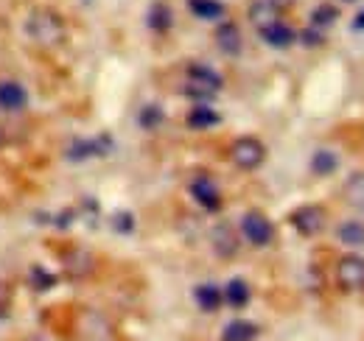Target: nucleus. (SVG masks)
Returning a JSON list of instances; mask_svg holds the SVG:
<instances>
[{"mask_svg": "<svg viewBox=\"0 0 364 341\" xmlns=\"http://www.w3.org/2000/svg\"><path fill=\"white\" fill-rule=\"evenodd\" d=\"M26 34L28 40L43 48H56L65 43V20L53 9H34L26 20Z\"/></svg>", "mask_w": 364, "mask_h": 341, "instance_id": "obj_1", "label": "nucleus"}, {"mask_svg": "<svg viewBox=\"0 0 364 341\" xmlns=\"http://www.w3.org/2000/svg\"><path fill=\"white\" fill-rule=\"evenodd\" d=\"M225 87V79L210 67V65H188V87L185 95H193L199 101L213 98Z\"/></svg>", "mask_w": 364, "mask_h": 341, "instance_id": "obj_2", "label": "nucleus"}, {"mask_svg": "<svg viewBox=\"0 0 364 341\" xmlns=\"http://www.w3.org/2000/svg\"><path fill=\"white\" fill-rule=\"evenodd\" d=\"M230 160L241 170H255L267 160V146L258 137H238L230 146Z\"/></svg>", "mask_w": 364, "mask_h": 341, "instance_id": "obj_3", "label": "nucleus"}, {"mask_svg": "<svg viewBox=\"0 0 364 341\" xmlns=\"http://www.w3.org/2000/svg\"><path fill=\"white\" fill-rule=\"evenodd\" d=\"M241 232H244V238H247L252 247H258V249H261V247H269L274 238L272 221L261 213V210L244 213V218H241Z\"/></svg>", "mask_w": 364, "mask_h": 341, "instance_id": "obj_4", "label": "nucleus"}, {"mask_svg": "<svg viewBox=\"0 0 364 341\" xmlns=\"http://www.w3.org/2000/svg\"><path fill=\"white\" fill-rule=\"evenodd\" d=\"M289 221H291V227H294L300 235L314 238V235H319V232L325 229L328 213H325V207H319V205H303V207H297L294 213L289 215Z\"/></svg>", "mask_w": 364, "mask_h": 341, "instance_id": "obj_5", "label": "nucleus"}, {"mask_svg": "<svg viewBox=\"0 0 364 341\" xmlns=\"http://www.w3.org/2000/svg\"><path fill=\"white\" fill-rule=\"evenodd\" d=\"M336 283L342 291H362L364 288V257L345 255L336 263Z\"/></svg>", "mask_w": 364, "mask_h": 341, "instance_id": "obj_6", "label": "nucleus"}, {"mask_svg": "<svg viewBox=\"0 0 364 341\" xmlns=\"http://www.w3.org/2000/svg\"><path fill=\"white\" fill-rule=\"evenodd\" d=\"M109 148H112V140H109L107 134H101V137H95V140L79 137V140L70 143L68 160H70V163H85V160H92V157H104Z\"/></svg>", "mask_w": 364, "mask_h": 341, "instance_id": "obj_7", "label": "nucleus"}, {"mask_svg": "<svg viewBox=\"0 0 364 341\" xmlns=\"http://www.w3.org/2000/svg\"><path fill=\"white\" fill-rule=\"evenodd\" d=\"M191 196H193L196 205H199L202 210H208V213L222 210V193H219L216 182L208 179V176H196V179L191 182Z\"/></svg>", "mask_w": 364, "mask_h": 341, "instance_id": "obj_8", "label": "nucleus"}, {"mask_svg": "<svg viewBox=\"0 0 364 341\" xmlns=\"http://www.w3.org/2000/svg\"><path fill=\"white\" fill-rule=\"evenodd\" d=\"M28 107V90L20 82H0V109L3 112H23Z\"/></svg>", "mask_w": 364, "mask_h": 341, "instance_id": "obj_9", "label": "nucleus"}, {"mask_svg": "<svg viewBox=\"0 0 364 341\" xmlns=\"http://www.w3.org/2000/svg\"><path fill=\"white\" fill-rule=\"evenodd\" d=\"M210 244H213V252L225 260L238 255V235L230 224H216L210 229Z\"/></svg>", "mask_w": 364, "mask_h": 341, "instance_id": "obj_10", "label": "nucleus"}, {"mask_svg": "<svg viewBox=\"0 0 364 341\" xmlns=\"http://www.w3.org/2000/svg\"><path fill=\"white\" fill-rule=\"evenodd\" d=\"M258 34H261V40L269 45V48H274V50H286V48H291L294 40H297V31H294L289 23H283V20H277L272 26L261 28Z\"/></svg>", "mask_w": 364, "mask_h": 341, "instance_id": "obj_11", "label": "nucleus"}, {"mask_svg": "<svg viewBox=\"0 0 364 341\" xmlns=\"http://www.w3.org/2000/svg\"><path fill=\"white\" fill-rule=\"evenodd\" d=\"M216 45L225 56H238L241 48H244V37H241V28L235 23H219L216 26Z\"/></svg>", "mask_w": 364, "mask_h": 341, "instance_id": "obj_12", "label": "nucleus"}, {"mask_svg": "<svg viewBox=\"0 0 364 341\" xmlns=\"http://www.w3.org/2000/svg\"><path fill=\"white\" fill-rule=\"evenodd\" d=\"M247 17H250V23L261 31V28H267V26H272V23L280 20V9L272 6L269 0H252L250 9H247Z\"/></svg>", "mask_w": 364, "mask_h": 341, "instance_id": "obj_13", "label": "nucleus"}, {"mask_svg": "<svg viewBox=\"0 0 364 341\" xmlns=\"http://www.w3.org/2000/svg\"><path fill=\"white\" fill-rule=\"evenodd\" d=\"M193 299H196V305H199L205 313H213V310H219V308H222L225 294H222V288H219V286L205 283V286H196V288H193Z\"/></svg>", "mask_w": 364, "mask_h": 341, "instance_id": "obj_14", "label": "nucleus"}, {"mask_svg": "<svg viewBox=\"0 0 364 341\" xmlns=\"http://www.w3.org/2000/svg\"><path fill=\"white\" fill-rule=\"evenodd\" d=\"M185 124H188L191 129H213V126H219V124H222V115H219L213 107L199 104V107H193V109L188 112Z\"/></svg>", "mask_w": 364, "mask_h": 341, "instance_id": "obj_15", "label": "nucleus"}, {"mask_svg": "<svg viewBox=\"0 0 364 341\" xmlns=\"http://www.w3.org/2000/svg\"><path fill=\"white\" fill-rule=\"evenodd\" d=\"M188 9H191V14H193V17L208 20V23L222 20V17H225V11H228L222 0H188Z\"/></svg>", "mask_w": 364, "mask_h": 341, "instance_id": "obj_16", "label": "nucleus"}, {"mask_svg": "<svg viewBox=\"0 0 364 341\" xmlns=\"http://www.w3.org/2000/svg\"><path fill=\"white\" fill-rule=\"evenodd\" d=\"M222 294H225V302H228L230 308H235V310H241V308H247L250 305V286L241 280V277H232L228 286L222 288Z\"/></svg>", "mask_w": 364, "mask_h": 341, "instance_id": "obj_17", "label": "nucleus"}, {"mask_svg": "<svg viewBox=\"0 0 364 341\" xmlns=\"http://www.w3.org/2000/svg\"><path fill=\"white\" fill-rule=\"evenodd\" d=\"M342 196H345V202L350 207H356V210L364 213V170H356V173L348 176L345 188H342Z\"/></svg>", "mask_w": 364, "mask_h": 341, "instance_id": "obj_18", "label": "nucleus"}, {"mask_svg": "<svg viewBox=\"0 0 364 341\" xmlns=\"http://www.w3.org/2000/svg\"><path fill=\"white\" fill-rule=\"evenodd\" d=\"M258 339V325L247 322V319H232L225 333H222V341H255Z\"/></svg>", "mask_w": 364, "mask_h": 341, "instance_id": "obj_19", "label": "nucleus"}, {"mask_svg": "<svg viewBox=\"0 0 364 341\" xmlns=\"http://www.w3.org/2000/svg\"><path fill=\"white\" fill-rule=\"evenodd\" d=\"M146 23H149V28H151V31H157V34H166V31L174 26V14H171V9H168L166 3H154V6L149 9V17H146Z\"/></svg>", "mask_w": 364, "mask_h": 341, "instance_id": "obj_20", "label": "nucleus"}, {"mask_svg": "<svg viewBox=\"0 0 364 341\" xmlns=\"http://www.w3.org/2000/svg\"><path fill=\"white\" fill-rule=\"evenodd\" d=\"M339 241L345 247H364V224L362 221H345L339 224Z\"/></svg>", "mask_w": 364, "mask_h": 341, "instance_id": "obj_21", "label": "nucleus"}, {"mask_svg": "<svg viewBox=\"0 0 364 341\" xmlns=\"http://www.w3.org/2000/svg\"><path fill=\"white\" fill-rule=\"evenodd\" d=\"M336 168H339V157H336L333 151H328V148L314 151V157H311V170H314L317 176H328V173H333Z\"/></svg>", "mask_w": 364, "mask_h": 341, "instance_id": "obj_22", "label": "nucleus"}, {"mask_svg": "<svg viewBox=\"0 0 364 341\" xmlns=\"http://www.w3.org/2000/svg\"><path fill=\"white\" fill-rule=\"evenodd\" d=\"M336 20H339V9H333V3H322V6H317V9L311 11V26L319 28V31L331 28Z\"/></svg>", "mask_w": 364, "mask_h": 341, "instance_id": "obj_23", "label": "nucleus"}, {"mask_svg": "<svg viewBox=\"0 0 364 341\" xmlns=\"http://www.w3.org/2000/svg\"><path fill=\"white\" fill-rule=\"evenodd\" d=\"M163 109L157 107V104H149V107H143L140 109V115H137V124L146 129V131H151V129H157L160 124H163Z\"/></svg>", "mask_w": 364, "mask_h": 341, "instance_id": "obj_24", "label": "nucleus"}, {"mask_svg": "<svg viewBox=\"0 0 364 341\" xmlns=\"http://www.w3.org/2000/svg\"><path fill=\"white\" fill-rule=\"evenodd\" d=\"M112 229H115V232H124V235H129V232L135 229V215L127 213V210L115 213V215H112Z\"/></svg>", "mask_w": 364, "mask_h": 341, "instance_id": "obj_25", "label": "nucleus"}, {"mask_svg": "<svg viewBox=\"0 0 364 341\" xmlns=\"http://www.w3.org/2000/svg\"><path fill=\"white\" fill-rule=\"evenodd\" d=\"M34 280H37V291H48V288L56 283V277L48 274L43 266H34V269H31V283H34Z\"/></svg>", "mask_w": 364, "mask_h": 341, "instance_id": "obj_26", "label": "nucleus"}, {"mask_svg": "<svg viewBox=\"0 0 364 341\" xmlns=\"http://www.w3.org/2000/svg\"><path fill=\"white\" fill-rule=\"evenodd\" d=\"M300 40H303V45H309V48H319V45L325 43V37H322V31L319 28H306L303 34H300Z\"/></svg>", "mask_w": 364, "mask_h": 341, "instance_id": "obj_27", "label": "nucleus"}, {"mask_svg": "<svg viewBox=\"0 0 364 341\" xmlns=\"http://www.w3.org/2000/svg\"><path fill=\"white\" fill-rule=\"evenodd\" d=\"M9 302H11V291H6V283H0V316L9 313Z\"/></svg>", "mask_w": 364, "mask_h": 341, "instance_id": "obj_28", "label": "nucleus"}, {"mask_svg": "<svg viewBox=\"0 0 364 341\" xmlns=\"http://www.w3.org/2000/svg\"><path fill=\"white\" fill-rule=\"evenodd\" d=\"M353 31H364V11L356 14V20H353Z\"/></svg>", "mask_w": 364, "mask_h": 341, "instance_id": "obj_29", "label": "nucleus"}, {"mask_svg": "<svg viewBox=\"0 0 364 341\" xmlns=\"http://www.w3.org/2000/svg\"><path fill=\"white\" fill-rule=\"evenodd\" d=\"M272 6H277V9H289V6H294L297 0H269Z\"/></svg>", "mask_w": 364, "mask_h": 341, "instance_id": "obj_30", "label": "nucleus"}, {"mask_svg": "<svg viewBox=\"0 0 364 341\" xmlns=\"http://www.w3.org/2000/svg\"><path fill=\"white\" fill-rule=\"evenodd\" d=\"M0 146H3V131H0Z\"/></svg>", "mask_w": 364, "mask_h": 341, "instance_id": "obj_31", "label": "nucleus"}, {"mask_svg": "<svg viewBox=\"0 0 364 341\" xmlns=\"http://www.w3.org/2000/svg\"><path fill=\"white\" fill-rule=\"evenodd\" d=\"M345 3H353V0H345Z\"/></svg>", "mask_w": 364, "mask_h": 341, "instance_id": "obj_32", "label": "nucleus"}]
</instances>
